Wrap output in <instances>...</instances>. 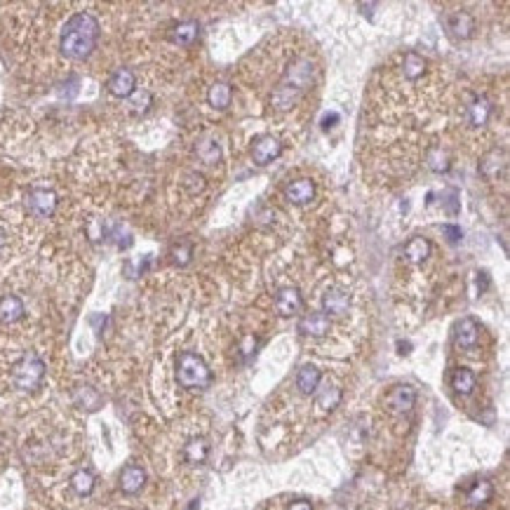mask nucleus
<instances>
[{"label":"nucleus","instance_id":"14","mask_svg":"<svg viewBox=\"0 0 510 510\" xmlns=\"http://www.w3.org/2000/svg\"><path fill=\"white\" fill-rule=\"evenodd\" d=\"M284 196H287L289 202H294V205H306V202H311L315 198V184L311 179H296V182H292L287 189H284Z\"/></svg>","mask_w":510,"mask_h":510},{"label":"nucleus","instance_id":"23","mask_svg":"<svg viewBox=\"0 0 510 510\" xmlns=\"http://www.w3.org/2000/svg\"><path fill=\"white\" fill-rule=\"evenodd\" d=\"M339 402H341V391L334 384H325L315 391V404H318L320 411H332L339 407Z\"/></svg>","mask_w":510,"mask_h":510},{"label":"nucleus","instance_id":"27","mask_svg":"<svg viewBox=\"0 0 510 510\" xmlns=\"http://www.w3.org/2000/svg\"><path fill=\"white\" fill-rule=\"evenodd\" d=\"M452 388L459 395H470L475 391V374H472L468 367H459L452 374Z\"/></svg>","mask_w":510,"mask_h":510},{"label":"nucleus","instance_id":"32","mask_svg":"<svg viewBox=\"0 0 510 510\" xmlns=\"http://www.w3.org/2000/svg\"><path fill=\"white\" fill-rule=\"evenodd\" d=\"M151 104H153V96L151 92H146V89H134L130 96V111L137 116H144Z\"/></svg>","mask_w":510,"mask_h":510},{"label":"nucleus","instance_id":"4","mask_svg":"<svg viewBox=\"0 0 510 510\" xmlns=\"http://www.w3.org/2000/svg\"><path fill=\"white\" fill-rule=\"evenodd\" d=\"M45 379V362L38 353H26L21 355L12 367V381L19 391L35 393L43 386Z\"/></svg>","mask_w":510,"mask_h":510},{"label":"nucleus","instance_id":"9","mask_svg":"<svg viewBox=\"0 0 510 510\" xmlns=\"http://www.w3.org/2000/svg\"><path fill=\"white\" fill-rule=\"evenodd\" d=\"M414 402H416V391L404 384L395 386L393 391L386 395V404L395 414H407V411H411V407H414Z\"/></svg>","mask_w":510,"mask_h":510},{"label":"nucleus","instance_id":"25","mask_svg":"<svg viewBox=\"0 0 510 510\" xmlns=\"http://www.w3.org/2000/svg\"><path fill=\"white\" fill-rule=\"evenodd\" d=\"M73 400H76L78 407L85 411H96L104 402L101 395L96 393V388H92V386H78L76 393H73Z\"/></svg>","mask_w":510,"mask_h":510},{"label":"nucleus","instance_id":"31","mask_svg":"<svg viewBox=\"0 0 510 510\" xmlns=\"http://www.w3.org/2000/svg\"><path fill=\"white\" fill-rule=\"evenodd\" d=\"M196 153H198V157H200L202 162L214 165V162L221 157V148H219V144H216V141L205 139V141H200V144L196 146Z\"/></svg>","mask_w":510,"mask_h":510},{"label":"nucleus","instance_id":"35","mask_svg":"<svg viewBox=\"0 0 510 510\" xmlns=\"http://www.w3.org/2000/svg\"><path fill=\"white\" fill-rule=\"evenodd\" d=\"M442 231H445V235L449 238V243H459V240L463 238L461 228H459V226H452V223H447V226H442Z\"/></svg>","mask_w":510,"mask_h":510},{"label":"nucleus","instance_id":"3","mask_svg":"<svg viewBox=\"0 0 510 510\" xmlns=\"http://www.w3.org/2000/svg\"><path fill=\"white\" fill-rule=\"evenodd\" d=\"M177 381L184 388H191V391L207 388L209 381H212V372H209L207 362L200 355L186 350V353H182L177 360Z\"/></svg>","mask_w":510,"mask_h":510},{"label":"nucleus","instance_id":"21","mask_svg":"<svg viewBox=\"0 0 510 510\" xmlns=\"http://www.w3.org/2000/svg\"><path fill=\"white\" fill-rule=\"evenodd\" d=\"M492 497H494V484L489 482V479H479V482H475L468 489L466 501H468L470 508H482L484 504H489Z\"/></svg>","mask_w":510,"mask_h":510},{"label":"nucleus","instance_id":"18","mask_svg":"<svg viewBox=\"0 0 510 510\" xmlns=\"http://www.w3.org/2000/svg\"><path fill=\"white\" fill-rule=\"evenodd\" d=\"M504 170H506V153L499 151V148L489 151V153L482 157V162H479V172H482V177H487L489 182L499 179V174H501Z\"/></svg>","mask_w":510,"mask_h":510},{"label":"nucleus","instance_id":"29","mask_svg":"<svg viewBox=\"0 0 510 510\" xmlns=\"http://www.w3.org/2000/svg\"><path fill=\"white\" fill-rule=\"evenodd\" d=\"M426 73V59L418 57L416 52H407L402 62V76L407 80H418Z\"/></svg>","mask_w":510,"mask_h":510},{"label":"nucleus","instance_id":"6","mask_svg":"<svg viewBox=\"0 0 510 510\" xmlns=\"http://www.w3.org/2000/svg\"><path fill=\"white\" fill-rule=\"evenodd\" d=\"M109 94H113L116 99H130L132 92L137 89V76L130 69H118L111 73V78L106 80Z\"/></svg>","mask_w":510,"mask_h":510},{"label":"nucleus","instance_id":"10","mask_svg":"<svg viewBox=\"0 0 510 510\" xmlns=\"http://www.w3.org/2000/svg\"><path fill=\"white\" fill-rule=\"evenodd\" d=\"M275 309L282 318H292V315H296L304 309L301 292H299L296 287H282L275 296Z\"/></svg>","mask_w":510,"mask_h":510},{"label":"nucleus","instance_id":"17","mask_svg":"<svg viewBox=\"0 0 510 510\" xmlns=\"http://www.w3.org/2000/svg\"><path fill=\"white\" fill-rule=\"evenodd\" d=\"M322 306H325V315H346L350 309V294L343 289H329L325 299H322Z\"/></svg>","mask_w":510,"mask_h":510},{"label":"nucleus","instance_id":"36","mask_svg":"<svg viewBox=\"0 0 510 510\" xmlns=\"http://www.w3.org/2000/svg\"><path fill=\"white\" fill-rule=\"evenodd\" d=\"M447 212L452 214V216L459 214V200H456V193H452V196H449V200H447Z\"/></svg>","mask_w":510,"mask_h":510},{"label":"nucleus","instance_id":"38","mask_svg":"<svg viewBox=\"0 0 510 510\" xmlns=\"http://www.w3.org/2000/svg\"><path fill=\"white\" fill-rule=\"evenodd\" d=\"M336 120H339V116H336V113H332V116H325V120H322V127H325V130H327L329 123H336Z\"/></svg>","mask_w":510,"mask_h":510},{"label":"nucleus","instance_id":"37","mask_svg":"<svg viewBox=\"0 0 510 510\" xmlns=\"http://www.w3.org/2000/svg\"><path fill=\"white\" fill-rule=\"evenodd\" d=\"M289 510H313V506L309 504V501H296V504H292Z\"/></svg>","mask_w":510,"mask_h":510},{"label":"nucleus","instance_id":"15","mask_svg":"<svg viewBox=\"0 0 510 510\" xmlns=\"http://www.w3.org/2000/svg\"><path fill=\"white\" fill-rule=\"evenodd\" d=\"M477 341H479V327H477V322L472 320V318H463L459 325H456V346L470 350V348L477 346Z\"/></svg>","mask_w":510,"mask_h":510},{"label":"nucleus","instance_id":"30","mask_svg":"<svg viewBox=\"0 0 510 510\" xmlns=\"http://www.w3.org/2000/svg\"><path fill=\"white\" fill-rule=\"evenodd\" d=\"M426 162H428V167L433 172H438V174H445L452 167V162H449V155L447 151H442V146H433L428 155H426Z\"/></svg>","mask_w":510,"mask_h":510},{"label":"nucleus","instance_id":"20","mask_svg":"<svg viewBox=\"0 0 510 510\" xmlns=\"http://www.w3.org/2000/svg\"><path fill=\"white\" fill-rule=\"evenodd\" d=\"M207 101H209V106L226 111L231 106V101H233V87H231L228 82H214L207 92Z\"/></svg>","mask_w":510,"mask_h":510},{"label":"nucleus","instance_id":"26","mask_svg":"<svg viewBox=\"0 0 510 510\" xmlns=\"http://www.w3.org/2000/svg\"><path fill=\"white\" fill-rule=\"evenodd\" d=\"M94 472L87 468H80L71 475V489L78 494V497H89L94 489Z\"/></svg>","mask_w":510,"mask_h":510},{"label":"nucleus","instance_id":"7","mask_svg":"<svg viewBox=\"0 0 510 510\" xmlns=\"http://www.w3.org/2000/svg\"><path fill=\"white\" fill-rule=\"evenodd\" d=\"M280 153H282V141L280 139L271 137V134H264V137L254 139L252 157H254V162H257V165L273 162L275 157H280Z\"/></svg>","mask_w":510,"mask_h":510},{"label":"nucleus","instance_id":"11","mask_svg":"<svg viewBox=\"0 0 510 510\" xmlns=\"http://www.w3.org/2000/svg\"><path fill=\"white\" fill-rule=\"evenodd\" d=\"M118 484H120V489H123L125 494H139L141 489H144V484H146V470L141 466H134V463H130V466H125L123 470H120Z\"/></svg>","mask_w":510,"mask_h":510},{"label":"nucleus","instance_id":"5","mask_svg":"<svg viewBox=\"0 0 510 510\" xmlns=\"http://www.w3.org/2000/svg\"><path fill=\"white\" fill-rule=\"evenodd\" d=\"M57 205H59V198L52 189H33V191H28V196H26L28 212L35 216H43V219L55 214Z\"/></svg>","mask_w":510,"mask_h":510},{"label":"nucleus","instance_id":"28","mask_svg":"<svg viewBox=\"0 0 510 510\" xmlns=\"http://www.w3.org/2000/svg\"><path fill=\"white\" fill-rule=\"evenodd\" d=\"M428 254H431V243L426 238H421V235L411 238L409 243L404 245V257H407L409 261H414V264H421V261H426Z\"/></svg>","mask_w":510,"mask_h":510},{"label":"nucleus","instance_id":"16","mask_svg":"<svg viewBox=\"0 0 510 510\" xmlns=\"http://www.w3.org/2000/svg\"><path fill=\"white\" fill-rule=\"evenodd\" d=\"M198 35H200L198 21H179L170 31V40L174 45H182V48H189V45L198 40Z\"/></svg>","mask_w":510,"mask_h":510},{"label":"nucleus","instance_id":"2","mask_svg":"<svg viewBox=\"0 0 510 510\" xmlns=\"http://www.w3.org/2000/svg\"><path fill=\"white\" fill-rule=\"evenodd\" d=\"M313 71L315 69L311 59H296V62H292L284 78L280 80V85L275 87V92L271 96V106L275 111H289L292 106H296L299 99L306 94V89L311 87Z\"/></svg>","mask_w":510,"mask_h":510},{"label":"nucleus","instance_id":"22","mask_svg":"<svg viewBox=\"0 0 510 510\" xmlns=\"http://www.w3.org/2000/svg\"><path fill=\"white\" fill-rule=\"evenodd\" d=\"M209 456V442L205 438H193L186 442L184 447V459L191 463V466H200L205 463Z\"/></svg>","mask_w":510,"mask_h":510},{"label":"nucleus","instance_id":"19","mask_svg":"<svg viewBox=\"0 0 510 510\" xmlns=\"http://www.w3.org/2000/svg\"><path fill=\"white\" fill-rule=\"evenodd\" d=\"M320 381H322V374L315 365H304L301 370L296 374V388L301 391L304 395H311L320 388Z\"/></svg>","mask_w":510,"mask_h":510},{"label":"nucleus","instance_id":"8","mask_svg":"<svg viewBox=\"0 0 510 510\" xmlns=\"http://www.w3.org/2000/svg\"><path fill=\"white\" fill-rule=\"evenodd\" d=\"M445 26L454 38H461V40H468L470 35L475 33V19H472V14L466 10L449 12L445 17Z\"/></svg>","mask_w":510,"mask_h":510},{"label":"nucleus","instance_id":"24","mask_svg":"<svg viewBox=\"0 0 510 510\" xmlns=\"http://www.w3.org/2000/svg\"><path fill=\"white\" fill-rule=\"evenodd\" d=\"M489 116H492L489 99H484V96H477V99H472V104L468 106V123L472 127L487 125V123H489Z\"/></svg>","mask_w":510,"mask_h":510},{"label":"nucleus","instance_id":"13","mask_svg":"<svg viewBox=\"0 0 510 510\" xmlns=\"http://www.w3.org/2000/svg\"><path fill=\"white\" fill-rule=\"evenodd\" d=\"M299 332L306 336H325L329 332V315L325 313H306L299 320Z\"/></svg>","mask_w":510,"mask_h":510},{"label":"nucleus","instance_id":"34","mask_svg":"<svg viewBox=\"0 0 510 510\" xmlns=\"http://www.w3.org/2000/svg\"><path fill=\"white\" fill-rule=\"evenodd\" d=\"M184 186H186V191H189L191 196H198V193L205 189V179H202V174H196V172H189V174H186Z\"/></svg>","mask_w":510,"mask_h":510},{"label":"nucleus","instance_id":"12","mask_svg":"<svg viewBox=\"0 0 510 510\" xmlns=\"http://www.w3.org/2000/svg\"><path fill=\"white\" fill-rule=\"evenodd\" d=\"M26 315V306L19 296L5 294L0 296V325H14Z\"/></svg>","mask_w":510,"mask_h":510},{"label":"nucleus","instance_id":"1","mask_svg":"<svg viewBox=\"0 0 510 510\" xmlns=\"http://www.w3.org/2000/svg\"><path fill=\"white\" fill-rule=\"evenodd\" d=\"M99 19L92 12H78L66 21L59 38V50L71 62H85L92 57V52L99 43Z\"/></svg>","mask_w":510,"mask_h":510},{"label":"nucleus","instance_id":"33","mask_svg":"<svg viewBox=\"0 0 510 510\" xmlns=\"http://www.w3.org/2000/svg\"><path fill=\"white\" fill-rule=\"evenodd\" d=\"M170 257H172V261H174L177 266H189L191 264V259H193V247L189 245V243H179V245H174L170 250Z\"/></svg>","mask_w":510,"mask_h":510},{"label":"nucleus","instance_id":"39","mask_svg":"<svg viewBox=\"0 0 510 510\" xmlns=\"http://www.w3.org/2000/svg\"><path fill=\"white\" fill-rule=\"evenodd\" d=\"M3 245H5V231H0V252H3Z\"/></svg>","mask_w":510,"mask_h":510}]
</instances>
